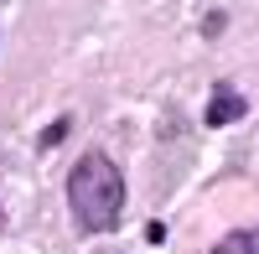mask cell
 Listing matches in <instances>:
<instances>
[{"label": "cell", "mask_w": 259, "mask_h": 254, "mask_svg": "<svg viewBox=\"0 0 259 254\" xmlns=\"http://www.w3.org/2000/svg\"><path fill=\"white\" fill-rule=\"evenodd\" d=\"M68 202L83 228H114L119 223V207H124V182H119V166L109 156H83L68 177Z\"/></svg>", "instance_id": "6da1fadb"}, {"label": "cell", "mask_w": 259, "mask_h": 254, "mask_svg": "<svg viewBox=\"0 0 259 254\" xmlns=\"http://www.w3.org/2000/svg\"><path fill=\"white\" fill-rule=\"evenodd\" d=\"M244 114V99L233 94V89H218L212 94V104H207V124H228V119H239Z\"/></svg>", "instance_id": "7a4b0ae2"}, {"label": "cell", "mask_w": 259, "mask_h": 254, "mask_svg": "<svg viewBox=\"0 0 259 254\" xmlns=\"http://www.w3.org/2000/svg\"><path fill=\"white\" fill-rule=\"evenodd\" d=\"M218 254H259V223L244 228V234H228V239L218 244Z\"/></svg>", "instance_id": "3957f363"}]
</instances>
